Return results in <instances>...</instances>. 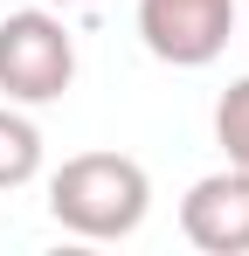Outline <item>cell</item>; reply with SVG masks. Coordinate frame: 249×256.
I'll return each mask as SVG.
<instances>
[{
  "label": "cell",
  "instance_id": "obj_8",
  "mask_svg": "<svg viewBox=\"0 0 249 256\" xmlns=\"http://www.w3.org/2000/svg\"><path fill=\"white\" fill-rule=\"evenodd\" d=\"M242 14H249V0H242Z\"/></svg>",
  "mask_w": 249,
  "mask_h": 256
},
{
  "label": "cell",
  "instance_id": "obj_2",
  "mask_svg": "<svg viewBox=\"0 0 249 256\" xmlns=\"http://www.w3.org/2000/svg\"><path fill=\"white\" fill-rule=\"evenodd\" d=\"M76 84V42L62 28V14L21 7L0 21V90L7 104H56Z\"/></svg>",
  "mask_w": 249,
  "mask_h": 256
},
{
  "label": "cell",
  "instance_id": "obj_4",
  "mask_svg": "<svg viewBox=\"0 0 249 256\" xmlns=\"http://www.w3.org/2000/svg\"><path fill=\"white\" fill-rule=\"evenodd\" d=\"M180 236L208 256H249V173L242 166L201 173L180 201Z\"/></svg>",
  "mask_w": 249,
  "mask_h": 256
},
{
  "label": "cell",
  "instance_id": "obj_1",
  "mask_svg": "<svg viewBox=\"0 0 249 256\" xmlns=\"http://www.w3.org/2000/svg\"><path fill=\"white\" fill-rule=\"evenodd\" d=\"M152 208V180L132 152H76L48 173V214L83 242H118Z\"/></svg>",
  "mask_w": 249,
  "mask_h": 256
},
{
  "label": "cell",
  "instance_id": "obj_5",
  "mask_svg": "<svg viewBox=\"0 0 249 256\" xmlns=\"http://www.w3.org/2000/svg\"><path fill=\"white\" fill-rule=\"evenodd\" d=\"M42 173V132L14 104H0V187H28Z\"/></svg>",
  "mask_w": 249,
  "mask_h": 256
},
{
  "label": "cell",
  "instance_id": "obj_3",
  "mask_svg": "<svg viewBox=\"0 0 249 256\" xmlns=\"http://www.w3.org/2000/svg\"><path fill=\"white\" fill-rule=\"evenodd\" d=\"M242 0H138V42L173 70H208L236 35Z\"/></svg>",
  "mask_w": 249,
  "mask_h": 256
},
{
  "label": "cell",
  "instance_id": "obj_6",
  "mask_svg": "<svg viewBox=\"0 0 249 256\" xmlns=\"http://www.w3.org/2000/svg\"><path fill=\"white\" fill-rule=\"evenodd\" d=\"M214 146L228 152V166L249 173V76H236L214 97Z\"/></svg>",
  "mask_w": 249,
  "mask_h": 256
},
{
  "label": "cell",
  "instance_id": "obj_7",
  "mask_svg": "<svg viewBox=\"0 0 249 256\" xmlns=\"http://www.w3.org/2000/svg\"><path fill=\"white\" fill-rule=\"evenodd\" d=\"M48 7H76V0H48Z\"/></svg>",
  "mask_w": 249,
  "mask_h": 256
}]
</instances>
